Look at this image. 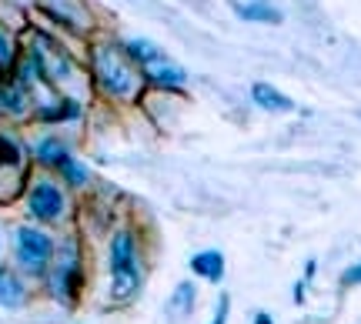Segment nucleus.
<instances>
[{
    "label": "nucleus",
    "instance_id": "f257e3e1",
    "mask_svg": "<svg viewBox=\"0 0 361 324\" xmlns=\"http://www.w3.org/2000/svg\"><path fill=\"white\" fill-rule=\"evenodd\" d=\"M94 67H97V77L111 94L117 97H130L137 91V74H134V57L128 54V47L121 44H104L94 54Z\"/></svg>",
    "mask_w": 361,
    "mask_h": 324
},
{
    "label": "nucleus",
    "instance_id": "f03ea898",
    "mask_svg": "<svg viewBox=\"0 0 361 324\" xmlns=\"http://www.w3.org/2000/svg\"><path fill=\"white\" fill-rule=\"evenodd\" d=\"M111 278H114V298H130L141 285V264L134 234L117 231L111 241Z\"/></svg>",
    "mask_w": 361,
    "mask_h": 324
},
{
    "label": "nucleus",
    "instance_id": "7ed1b4c3",
    "mask_svg": "<svg viewBox=\"0 0 361 324\" xmlns=\"http://www.w3.org/2000/svg\"><path fill=\"white\" fill-rule=\"evenodd\" d=\"M13 254H17L20 268H27L30 274H40L54 258V241L44 231L24 224V228H17V251Z\"/></svg>",
    "mask_w": 361,
    "mask_h": 324
},
{
    "label": "nucleus",
    "instance_id": "20e7f679",
    "mask_svg": "<svg viewBox=\"0 0 361 324\" xmlns=\"http://www.w3.org/2000/svg\"><path fill=\"white\" fill-rule=\"evenodd\" d=\"M30 64H34V70H37L44 80L64 77V74H71V57H67V54L61 51V47H57L51 37H44V34H40L37 44H34Z\"/></svg>",
    "mask_w": 361,
    "mask_h": 324
},
{
    "label": "nucleus",
    "instance_id": "39448f33",
    "mask_svg": "<svg viewBox=\"0 0 361 324\" xmlns=\"http://www.w3.org/2000/svg\"><path fill=\"white\" fill-rule=\"evenodd\" d=\"M27 208L37 220H57L64 214V191L54 181H37L27 194Z\"/></svg>",
    "mask_w": 361,
    "mask_h": 324
},
{
    "label": "nucleus",
    "instance_id": "423d86ee",
    "mask_svg": "<svg viewBox=\"0 0 361 324\" xmlns=\"http://www.w3.org/2000/svg\"><path fill=\"white\" fill-rule=\"evenodd\" d=\"M74 278H78V244L67 241L64 251H61V258H57V264H54V274H51V287L61 301H71V294H74Z\"/></svg>",
    "mask_w": 361,
    "mask_h": 324
},
{
    "label": "nucleus",
    "instance_id": "0eeeda50",
    "mask_svg": "<svg viewBox=\"0 0 361 324\" xmlns=\"http://www.w3.org/2000/svg\"><path fill=\"white\" fill-rule=\"evenodd\" d=\"M251 97H255V104L264 107V111H271V114H284V111L295 107L291 97H284L281 91H274L271 84H255V87H251Z\"/></svg>",
    "mask_w": 361,
    "mask_h": 324
},
{
    "label": "nucleus",
    "instance_id": "6e6552de",
    "mask_svg": "<svg viewBox=\"0 0 361 324\" xmlns=\"http://www.w3.org/2000/svg\"><path fill=\"white\" fill-rule=\"evenodd\" d=\"M191 271L207 278V281H221L224 278V254L221 251H201V254H194Z\"/></svg>",
    "mask_w": 361,
    "mask_h": 324
},
{
    "label": "nucleus",
    "instance_id": "1a4fd4ad",
    "mask_svg": "<svg viewBox=\"0 0 361 324\" xmlns=\"http://www.w3.org/2000/svg\"><path fill=\"white\" fill-rule=\"evenodd\" d=\"M17 304H24V285L13 271L0 268V308H17Z\"/></svg>",
    "mask_w": 361,
    "mask_h": 324
},
{
    "label": "nucleus",
    "instance_id": "9d476101",
    "mask_svg": "<svg viewBox=\"0 0 361 324\" xmlns=\"http://www.w3.org/2000/svg\"><path fill=\"white\" fill-rule=\"evenodd\" d=\"M128 54L134 57V61H141V64H151V67H157V64H164L168 57L157 51L151 40H130L128 44Z\"/></svg>",
    "mask_w": 361,
    "mask_h": 324
},
{
    "label": "nucleus",
    "instance_id": "9b49d317",
    "mask_svg": "<svg viewBox=\"0 0 361 324\" xmlns=\"http://www.w3.org/2000/svg\"><path fill=\"white\" fill-rule=\"evenodd\" d=\"M151 77L161 84V87H171V91H180L184 87V70H178V67H171L168 61L164 64H157V67H151Z\"/></svg>",
    "mask_w": 361,
    "mask_h": 324
},
{
    "label": "nucleus",
    "instance_id": "f8f14e48",
    "mask_svg": "<svg viewBox=\"0 0 361 324\" xmlns=\"http://www.w3.org/2000/svg\"><path fill=\"white\" fill-rule=\"evenodd\" d=\"M37 157L44 161V164H51V168H61V164L67 161V151L57 137H47V141L37 144Z\"/></svg>",
    "mask_w": 361,
    "mask_h": 324
},
{
    "label": "nucleus",
    "instance_id": "ddd939ff",
    "mask_svg": "<svg viewBox=\"0 0 361 324\" xmlns=\"http://www.w3.org/2000/svg\"><path fill=\"white\" fill-rule=\"evenodd\" d=\"M238 13L245 20H264V24H278L281 20V13L271 11V7H261V4H238Z\"/></svg>",
    "mask_w": 361,
    "mask_h": 324
},
{
    "label": "nucleus",
    "instance_id": "4468645a",
    "mask_svg": "<svg viewBox=\"0 0 361 324\" xmlns=\"http://www.w3.org/2000/svg\"><path fill=\"white\" fill-rule=\"evenodd\" d=\"M174 311L188 314L194 308V285L191 281H184V285H178V291H174V304H171Z\"/></svg>",
    "mask_w": 361,
    "mask_h": 324
},
{
    "label": "nucleus",
    "instance_id": "2eb2a0df",
    "mask_svg": "<svg viewBox=\"0 0 361 324\" xmlns=\"http://www.w3.org/2000/svg\"><path fill=\"white\" fill-rule=\"evenodd\" d=\"M20 164V147L11 137H0V170L4 168H17Z\"/></svg>",
    "mask_w": 361,
    "mask_h": 324
},
{
    "label": "nucleus",
    "instance_id": "dca6fc26",
    "mask_svg": "<svg viewBox=\"0 0 361 324\" xmlns=\"http://www.w3.org/2000/svg\"><path fill=\"white\" fill-rule=\"evenodd\" d=\"M61 174H64V177L74 184V187H84V184H87V170H84V164L71 161V157H67L64 164H61Z\"/></svg>",
    "mask_w": 361,
    "mask_h": 324
},
{
    "label": "nucleus",
    "instance_id": "f3484780",
    "mask_svg": "<svg viewBox=\"0 0 361 324\" xmlns=\"http://www.w3.org/2000/svg\"><path fill=\"white\" fill-rule=\"evenodd\" d=\"M67 117H78V104H71V101H67L64 107H57V111H40V120H47V124L67 120Z\"/></svg>",
    "mask_w": 361,
    "mask_h": 324
},
{
    "label": "nucleus",
    "instance_id": "a211bd4d",
    "mask_svg": "<svg viewBox=\"0 0 361 324\" xmlns=\"http://www.w3.org/2000/svg\"><path fill=\"white\" fill-rule=\"evenodd\" d=\"M11 64H13V47H11V37L0 27V70H7Z\"/></svg>",
    "mask_w": 361,
    "mask_h": 324
},
{
    "label": "nucleus",
    "instance_id": "6ab92c4d",
    "mask_svg": "<svg viewBox=\"0 0 361 324\" xmlns=\"http://www.w3.org/2000/svg\"><path fill=\"white\" fill-rule=\"evenodd\" d=\"M228 308H231V298H228V294H221V298H218V311H214V321H211V324H224V321H228Z\"/></svg>",
    "mask_w": 361,
    "mask_h": 324
},
{
    "label": "nucleus",
    "instance_id": "aec40b11",
    "mask_svg": "<svg viewBox=\"0 0 361 324\" xmlns=\"http://www.w3.org/2000/svg\"><path fill=\"white\" fill-rule=\"evenodd\" d=\"M341 285H361V264H355V268H348V271L341 274Z\"/></svg>",
    "mask_w": 361,
    "mask_h": 324
},
{
    "label": "nucleus",
    "instance_id": "412c9836",
    "mask_svg": "<svg viewBox=\"0 0 361 324\" xmlns=\"http://www.w3.org/2000/svg\"><path fill=\"white\" fill-rule=\"evenodd\" d=\"M255 324H274V321H271V314L261 311V314H255Z\"/></svg>",
    "mask_w": 361,
    "mask_h": 324
},
{
    "label": "nucleus",
    "instance_id": "4be33fe9",
    "mask_svg": "<svg viewBox=\"0 0 361 324\" xmlns=\"http://www.w3.org/2000/svg\"><path fill=\"white\" fill-rule=\"evenodd\" d=\"M311 278H314V261H308V264H305V281H311Z\"/></svg>",
    "mask_w": 361,
    "mask_h": 324
}]
</instances>
